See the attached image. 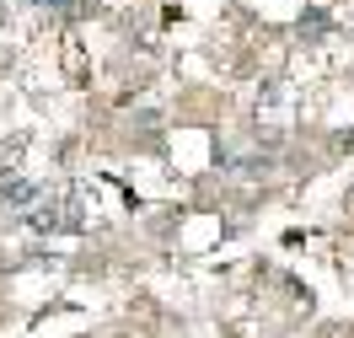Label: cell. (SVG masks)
<instances>
[{
  "label": "cell",
  "instance_id": "6da1fadb",
  "mask_svg": "<svg viewBox=\"0 0 354 338\" xmlns=\"http://www.w3.org/2000/svg\"><path fill=\"white\" fill-rule=\"evenodd\" d=\"M0 204L17 209V215H32V204H44V188L32 178H22V172H11V178L0 182Z\"/></svg>",
  "mask_w": 354,
  "mask_h": 338
},
{
  "label": "cell",
  "instance_id": "277c9868",
  "mask_svg": "<svg viewBox=\"0 0 354 338\" xmlns=\"http://www.w3.org/2000/svg\"><path fill=\"white\" fill-rule=\"evenodd\" d=\"M0 70H6V54H0Z\"/></svg>",
  "mask_w": 354,
  "mask_h": 338
},
{
  "label": "cell",
  "instance_id": "7a4b0ae2",
  "mask_svg": "<svg viewBox=\"0 0 354 338\" xmlns=\"http://www.w3.org/2000/svg\"><path fill=\"white\" fill-rule=\"evenodd\" d=\"M38 6H48V11H75V0H38Z\"/></svg>",
  "mask_w": 354,
  "mask_h": 338
},
{
  "label": "cell",
  "instance_id": "3957f363",
  "mask_svg": "<svg viewBox=\"0 0 354 338\" xmlns=\"http://www.w3.org/2000/svg\"><path fill=\"white\" fill-rule=\"evenodd\" d=\"M6 178H11V172H6V167H0V182H6Z\"/></svg>",
  "mask_w": 354,
  "mask_h": 338
}]
</instances>
